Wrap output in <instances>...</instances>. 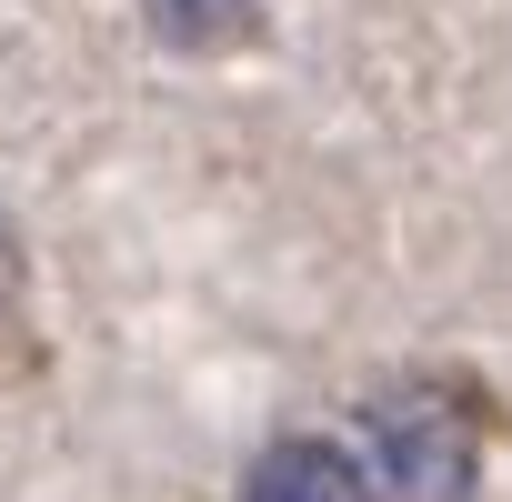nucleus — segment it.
<instances>
[{"label":"nucleus","mask_w":512,"mask_h":502,"mask_svg":"<svg viewBox=\"0 0 512 502\" xmlns=\"http://www.w3.org/2000/svg\"><path fill=\"white\" fill-rule=\"evenodd\" d=\"M141 21L181 61H231V51L262 41V0H141Z\"/></svg>","instance_id":"7ed1b4c3"},{"label":"nucleus","mask_w":512,"mask_h":502,"mask_svg":"<svg viewBox=\"0 0 512 502\" xmlns=\"http://www.w3.org/2000/svg\"><path fill=\"white\" fill-rule=\"evenodd\" d=\"M362 432H372L362 482H382V502H472L482 442H492V392L472 372H412L362 402Z\"/></svg>","instance_id":"f257e3e1"},{"label":"nucleus","mask_w":512,"mask_h":502,"mask_svg":"<svg viewBox=\"0 0 512 502\" xmlns=\"http://www.w3.org/2000/svg\"><path fill=\"white\" fill-rule=\"evenodd\" d=\"M0 352L11 362H31L41 342H31V262H21V231L0 221Z\"/></svg>","instance_id":"20e7f679"},{"label":"nucleus","mask_w":512,"mask_h":502,"mask_svg":"<svg viewBox=\"0 0 512 502\" xmlns=\"http://www.w3.org/2000/svg\"><path fill=\"white\" fill-rule=\"evenodd\" d=\"M241 502H372V482H362V462H352L342 442L292 432V442H272L262 462H251Z\"/></svg>","instance_id":"f03ea898"}]
</instances>
